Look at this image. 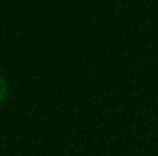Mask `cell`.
Returning <instances> with one entry per match:
<instances>
[{
  "mask_svg": "<svg viewBox=\"0 0 158 156\" xmlns=\"http://www.w3.org/2000/svg\"><path fill=\"white\" fill-rule=\"evenodd\" d=\"M6 96H9V83H6L4 75L0 73V105L6 101Z\"/></svg>",
  "mask_w": 158,
  "mask_h": 156,
  "instance_id": "obj_1",
  "label": "cell"
}]
</instances>
